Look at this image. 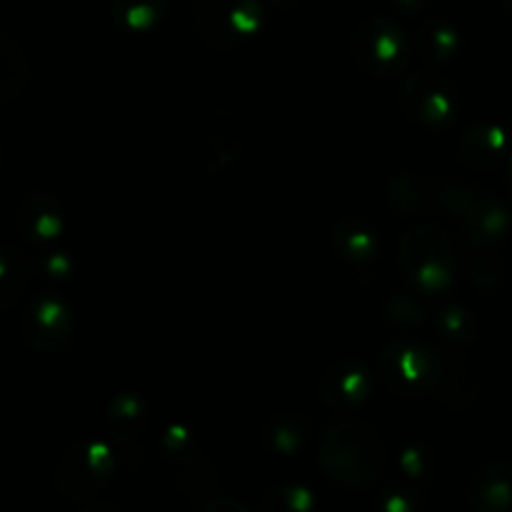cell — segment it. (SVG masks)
Listing matches in <instances>:
<instances>
[{
    "label": "cell",
    "mask_w": 512,
    "mask_h": 512,
    "mask_svg": "<svg viewBox=\"0 0 512 512\" xmlns=\"http://www.w3.org/2000/svg\"><path fill=\"white\" fill-rule=\"evenodd\" d=\"M505 8H508V13L512 15V0H505Z\"/></svg>",
    "instance_id": "cell-6"
},
{
    "label": "cell",
    "mask_w": 512,
    "mask_h": 512,
    "mask_svg": "<svg viewBox=\"0 0 512 512\" xmlns=\"http://www.w3.org/2000/svg\"><path fill=\"white\" fill-rule=\"evenodd\" d=\"M480 483V478H478ZM480 500L483 505L495 510H508L512 508V470L508 468H495L493 473L483 475V483H480Z\"/></svg>",
    "instance_id": "cell-4"
},
{
    "label": "cell",
    "mask_w": 512,
    "mask_h": 512,
    "mask_svg": "<svg viewBox=\"0 0 512 512\" xmlns=\"http://www.w3.org/2000/svg\"><path fill=\"white\" fill-rule=\"evenodd\" d=\"M353 50L358 63L368 73L390 75L403 68L408 50H405L403 30L395 28L390 20H368L363 28H358L353 38Z\"/></svg>",
    "instance_id": "cell-2"
},
{
    "label": "cell",
    "mask_w": 512,
    "mask_h": 512,
    "mask_svg": "<svg viewBox=\"0 0 512 512\" xmlns=\"http://www.w3.org/2000/svg\"><path fill=\"white\" fill-rule=\"evenodd\" d=\"M113 13L125 28L145 30L163 15V0H115Z\"/></svg>",
    "instance_id": "cell-3"
},
{
    "label": "cell",
    "mask_w": 512,
    "mask_h": 512,
    "mask_svg": "<svg viewBox=\"0 0 512 512\" xmlns=\"http://www.w3.org/2000/svg\"><path fill=\"white\" fill-rule=\"evenodd\" d=\"M195 20L213 48H233L260 25V0H198Z\"/></svg>",
    "instance_id": "cell-1"
},
{
    "label": "cell",
    "mask_w": 512,
    "mask_h": 512,
    "mask_svg": "<svg viewBox=\"0 0 512 512\" xmlns=\"http://www.w3.org/2000/svg\"><path fill=\"white\" fill-rule=\"evenodd\" d=\"M508 190H510V195H512V165H510V173H508Z\"/></svg>",
    "instance_id": "cell-5"
}]
</instances>
